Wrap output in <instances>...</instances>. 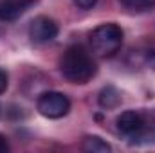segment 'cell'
Listing matches in <instances>:
<instances>
[{
  "label": "cell",
  "instance_id": "6da1fadb",
  "mask_svg": "<svg viewBox=\"0 0 155 153\" xmlns=\"http://www.w3.org/2000/svg\"><path fill=\"white\" fill-rule=\"evenodd\" d=\"M60 70L69 83L85 85L96 76L97 67H96V61L92 60L90 52L85 47L71 45L60 60Z\"/></svg>",
  "mask_w": 155,
  "mask_h": 153
},
{
  "label": "cell",
  "instance_id": "7a4b0ae2",
  "mask_svg": "<svg viewBox=\"0 0 155 153\" xmlns=\"http://www.w3.org/2000/svg\"><path fill=\"white\" fill-rule=\"evenodd\" d=\"M123 45V29L117 24H103L97 25L90 33V47L92 52L99 58L114 56Z\"/></svg>",
  "mask_w": 155,
  "mask_h": 153
},
{
  "label": "cell",
  "instance_id": "3957f363",
  "mask_svg": "<svg viewBox=\"0 0 155 153\" xmlns=\"http://www.w3.org/2000/svg\"><path fill=\"white\" fill-rule=\"evenodd\" d=\"M36 108L43 117L47 119H61L69 114L71 110V101L65 94L61 92H43L36 101Z\"/></svg>",
  "mask_w": 155,
  "mask_h": 153
},
{
  "label": "cell",
  "instance_id": "277c9868",
  "mask_svg": "<svg viewBox=\"0 0 155 153\" xmlns=\"http://www.w3.org/2000/svg\"><path fill=\"white\" fill-rule=\"evenodd\" d=\"M58 24L49 16H36L29 25V38L35 43H49L58 36Z\"/></svg>",
  "mask_w": 155,
  "mask_h": 153
},
{
  "label": "cell",
  "instance_id": "5b68a950",
  "mask_svg": "<svg viewBox=\"0 0 155 153\" xmlns=\"http://www.w3.org/2000/svg\"><path fill=\"white\" fill-rule=\"evenodd\" d=\"M117 130L123 135H128V137L139 135L144 130V119L139 112H132V110L123 112L117 117Z\"/></svg>",
  "mask_w": 155,
  "mask_h": 153
},
{
  "label": "cell",
  "instance_id": "8992f818",
  "mask_svg": "<svg viewBox=\"0 0 155 153\" xmlns=\"http://www.w3.org/2000/svg\"><path fill=\"white\" fill-rule=\"evenodd\" d=\"M36 0H0V20L13 22L20 18Z\"/></svg>",
  "mask_w": 155,
  "mask_h": 153
},
{
  "label": "cell",
  "instance_id": "52a82bcc",
  "mask_svg": "<svg viewBox=\"0 0 155 153\" xmlns=\"http://www.w3.org/2000/svg\"><path fill=\"white\" fill-rule=\"evenodd\" d=\"M81 150L87 151V153H108L112 150V146H110L105 139H101V137H97V135H87V137L83 139Z\"/></svg>",
  "mask_w": 155,
  "mask_h": 153
},
{
  "label": "cell",
  "instance_id": "ba28073f",
  "mask_svg": "<svg viewBox=\"0 0 155 153\" xmlns=\"http://www.w3.org/2000/svg\"><path fill=\"white\" fill-rule=\"evenodd\" d=\"M97 103H99L101 108H107V110L116 108V106H119V103H121V94H119V90H117L116 86H105L99 92Z\"/></svg>",
  "mask_w": 155,
  "mask_h": 153
},
{
  "label": "cell",
  "instance_id": "9c48e42d",
  "mask_svg": "<svg viewBox=\"0 0 155 153\" xmlns=\"http://www.w3.org/2000/svg\"><path fill=\"white\" fill-rule=\"evenodd\" d=\"M119 2L132 11H150L155 7V0H119Z\"/></svg>",
  "mask_w": 155,
  "mask_h": 153
},
{
  "label": "cell",
  "instance_id": "30bf717a",
  "mask_svg": "<svg viewBox=\"0 0 155 153\" xmlns=\"http://www.w3.org/2000/svg\"><path fill=\"white\" fill-rule=\"evenodd\" d=\"M74 4L79 9H92L97 4V0H74Z\"/></svg>",
  "mask_w": 155,
  "mask_h": 153
},
{
  "label": "cell",
  "instance_id": "8fae6325",
  "mask_svg": "<svg viewBox=\"0 0 155 153\" xmlns=\"http://www.w3.org/2000/svg\"><path fill=\"white\" fill-rule=\"evenodd\" d=\"M7 85H9V77H7V72L0 69V94H4L7 90Z\"/></svg>",
  "mask_w": 155,
  "mask_h": 153
},
{
  "label": "cell",
  "instance_id": "7c38bea8",
  "mask_svg": "<svg viewBox=\"0 0 155 153\" xmlns=\"http://www.w3.org/2000/svg\"><path fill=\"white\" fill-rule=\"evenodd\" d=\"M9 150V142H7V137L0 133V153H5Z\"/></svg>",
  "mask_w": 155,
  "mask_h": 153
},
{
  "label": "cell",
  "instance_id": "4fadbf2b",
  "mask_svg": "<svg viewBox=\"0 0 155 153\" xmlns=\"http://www.w3.org/2000/svg\"><path fill=\"white\" fill-rule=\"evenodd\" d=\"M146 60H148V65L155 69V50H148V54H146Z\"/></svg>",
  "mask_w": 155,
  "mask_h": 153
}]
</instances>
